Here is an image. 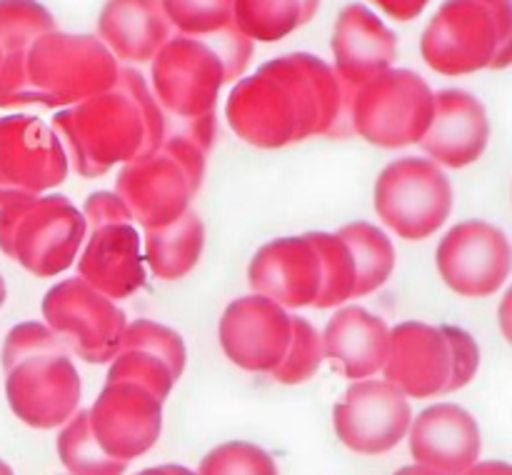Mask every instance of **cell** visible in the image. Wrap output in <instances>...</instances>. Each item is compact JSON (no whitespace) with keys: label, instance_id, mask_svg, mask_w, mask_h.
<instances>
[{"label":"cell","instance_id":"17","mask_svg":"<svg viewBox=\"0 0 512 475\" xmlns=\"http://www.w3.org/2000/svg\"><path fill=\"white\" fill-rule=\"evenodd\" d=\"M253 293L285 310L315 308L323 293V260L310 233L283 235L260 245L248 265Z\"/></svg>","mask_w":512,"mask_h":475},{"label":"cell","instance_id":"31","mask_svg":"<svg viewBox=\"0 0 512 475\" xmlns=\"http://www.w3.org/2000/svg\"><path fill=\"white\" fill-rule=\"evenodd\" d=\"M325 360L323 335L315 330L303 315H293V325H290V345L285 358L280 360L278 368L273 370V380L283 385H300L308 383L315 373L320 370Z\"/></svg>","mask_w":512,"mask_h":475},{"label":"cell","instance_id":"37","mask_svg":"<svg viewBox=\"0 0 512 475\" xmlns=\"http://www.w3.org/2000/svg\"><path fill=\"white\" fill-rule=\"evenodd\" d=\"M80 213L88 223V230L110 223H135L128 203L115 190H95V193H90Z\"/></svg>","mask_w":512,"mask_h":475},{"label":"cell","instance_id":"2","mask_svg":"<svg viewBox=\"0 0 512 475\" xmlns=\"http://www.w3.org/2000/svg\"><path fill=\"white\" fill-rule=\"evenodd\" d=\"M53 130L63 140L70 168L83 178H100L115 165L123 168L153 153L168 135V118L148 78L133 65H123L113 88L58 110Z\"/></svg>","mask_w":512,"mask_h":475},{"label":"cell","instance_id":"22","mask_svg":"<svg viewBox=\"0 0 512 475\" xmlns=\"http://www.w3.org/2000/svg\"><path fill=\"white\" fill-rule=\"evenodd\" d=\"M75 265H78V278H83L115 303L143 290L145 278H148L143 240L135 223H110L90 228Z\"/></svg>","mask_w":512,"mask_h":475},{"label":"cell","instance_id":"33","mask_svg":"<svg viewBox=\"0 0 512 475\" xmlns=\"http://www.w3.org/2000/svg\"><path fill=\"white\" fill-rule=\"evenodd\" d=\"M120 350H148L163 358L170 365L175 378L185 373V363H188V348H185L183 335L175 328L165 323H155V320L138 318L125 328L123 340H120Z\"/></svg>","mask_w":512,"mask_h":475},{"label":"cell","instance_id":"26","mask_svg":"<svg viewBox=\"0 0 512 475\" xmlns=\"http://www.w3.org/2000/svg\"><path fill=\"white\" fill-rule=\"evenodd\" d=\"M323 0H235L233 25L253 43H278L318 15Z\"/></svg>","mask_w":512,"mask_h":475},{"label":"cell","instance_id":"11","mask_svg":"<svg viewBox=\"0 0 512 475\" xmlns=\"http://www.w3.org/2000/svg\"><path fill=\"white\" fill-rule=\"evenodd\" d=\"M40 310L45 325L85 363H110L128 328L125 310L78 275L58 280Z\"/></svg>","mask_w":512,"mask_h":475},{"label":"cell","instance_id":"43","mask_svg":"<svg viewBox=\"0 0 512 475\" xmlns=\"http://www.w3.org/2000/svg\"><path fill=\"white\" fill-rule=\"evenodd\" d=\"M5 298H8V285H5V280H3V275H0V308H3V303H5Z\"/></svg>","mask_w":512,"mask_h":475},{"label":"cell","instance_id":"1","mask_svg":"<svg viewBox=\"0 0 512 475\" xmlns=\"http://www.w3.org/2000/svg\"><path fill=\"white\" fill-rule=\"evenodd\" d=\"M350 90L333 65L313 53H285L243 75L225 103V118L240 140L260 150L330 135L348 118Z\"/></svg>","mask_w":512,"mask_h":475},{"label":"cell","instance_id":"38","mask_svg":"<svg viewBox=\"0 0 512 475\" xmlns=\"http://www.w3.org/2000/svg\"><path fill=\"white\" fill-rule=\"evenodd\" d=\"M370 3H375V8L383 10L388 18L408 23V20H415L428 8L430 0H370Z\"/></svg>","mask_w":512,"mask_h":475},{"label":"cell","instance_id":"40","mask_svg":"<svg viewBox=\"0 0 512 475\" xmlns=\"http://www.w3.org/2000/svg\"><path fill=\"white\" fill-rule=\"evenodd\" d=\"M463 475H512V463H505V460H478Z\"/></svg>","mask_w":512,"mask_h":475},{"label":"cell","instance_id":"28","mask_svg":"<svg viewBox=\"0 0 512 475\" xmlns=\"http://www.w3.org/2000/svg\"><path fill=\"white\" fill-rule=\"evenodd\" d=\"M58 455L68 475H125L130 463L115 460L105 453L90 430L88 410H78L60 428Z\"/></svg>","mask_w":512,"mask_h":475},{"label":"cell","instance_id":"14","mask_svg":"<svg viewBox=\"0 0 512 475\" xmlns=\"http://www.w3.org/2000/svg\"><path fill=\"white\" fill-rule=\"evenodd\" d=\"M413 423L410 398L385 378L353 380L333 408L335 435L360 455L390 453L408 438Z\"/></svg>","mask_w":512,"mask_h":475},{"label":"cell","instance_id":"12","mask_svg":"<svg viewBox=\"0 0 512 475\" xmlns=\"http://www.w3.org/2000/svg\"><path fill=\"white\" fill-rule=\"evenodd\" d=\"M68 173V153L53 125L35 115L0 118V205L50 193Z\"/></svg>","mask_w":512,"mask_h":475},{"label":"cell","instance_id":"29","mask_svg":"<svg viewBox=\"0 0 512 475\" xmlns=\"http://www.w3.org/2000/svg\"><path fill=\"white\" fill-rule=\"evenodd\" d=\"M310 238L318 245L320 260H323V293H320L315 308H340L350 298H355V288H358V270H355L353 253L338 233L315 230V233H310Z\"/></svg>","mask_w":512,"mask_h":475},{"label":"cell","instance_id":"3","mask_svg":"<svg viewBox=\"0 0 512 475\" xmlns=\"http://www.w3.org/2000/svg\"><path fill=\"white\" fill-rule=\"evenodd\" d=\"M120 68L98 35L50 30L20 53L3 55L0 108H73L113 88Z\"/></svg>","mask_w":512,"mask_h":475},{"label":"cell","instance_id":"41","mask_svg":"<svg viewBox=\"0 0 512 475\" xmlns=\"http://www.w3.org/2000/svg\"><path fill=\"white\" fill-rule=\"evenodd\" d=\"M135 475H198V473L190 468H185V465L168 463V465H153V468H145Z\"/></svg>","mask_w":512,"mask_h":475},{"label":"cell","instance_id":"8","mask_svg":"<svg viewBox=\"0 0 512 475\" xmlns=\"http://www.w3.org/2000/svg\"><path fill=\"white\" fill-rule=\"evenodd\" d=\"M88 235L80 208L65 195H35L0 205V250L38 278H55L78 260Z\"/></svg>","mask_w":512,"mask_h":475},{"label":"cell","instance_id":"24","mask_svg":"<svg viewBox=\"0 0 512 475\" xmlns=\"http://www.w3.org/2000/svg\"><path fill=\"white\" fill-rule=\"evenodd\" d=\"M320 335L325 358L340 363L348 380L375 378L383 370L390 325L363 305H340Z\"/></svg>","mask_w":512,"mask_h":475},{"label":"cell","instance_id":"4","mask_svg":"<svg viewBox=\"0 0 512 475\" xmlns=\"http://www.w3.org/2000/svg\"><path fill=\"white\" fill-rule=\"evenodd\" d=\"M218 135V118L168 120V135L153 153L123 165L115 193L128 203L143 230L165 228L183 218L203 188L205 163Z\"/></svg>","mask_w":512,"mask_h":475},{"label":"cell","instance_id":"39","mask_svg":"<svg viewBox=\"0 0 512 475\" xmlns=\"http://www.w3.org/2000/svg\"><path fill=\"white\" fill-rule=\"evenodd\" d=\"M498 325H500V333H503V338L508 340L510 348H512V283L508 285V290H505L503 298H500Z\"/></svg>","mask_w":512,"mask_h":475},{"label":"cell","instance_id":"45","mask_svg":"<svg viewBox=\"0 0 512 475\" xmlns=\"http://www.w3.org/2000/svg\"><path fill=\"white\" fill-rule=\"evenodd\" d=\"M0 68H3V50H0Z\"/></svg>","mask_w":512,"mask_h":475},{"label":"cell","instance_id":"9","mask_svg":"<svg viewBox=\"0 0 512 475\" xmlns=\"http://www.w3.org/2000/svg\"><path fill=\"white\" fill-rule=\"evenodd\" d=\"M435 113V90L410 68H390L350 90L348 123L370 145H420Z\"/></svg>","mask_w":512,"mask_h":475},{"label":"cell","instance_id":"15","mask_svg":"<svg viewBox=\"0 0 512 475\" xmlns=\"http://www.w3.org/2000/svg\"><path fill=\"white\" fill-rule=\"evenodd\" d=\"M163 403L165 400L133 380H105L100 395L88 408L90 430L110 458L130 463L158 443Z\"/></svg>","mask_w":512,"mask_h":475},{"label":"cell","instance_id":"44","mask_svg":"<svg viewBox=\"0 0 512 475\" xmlns=\"http://www.w3.org/2000/svg\"><path fill=\"white\" fill-rule=\"evenodd\" d=\"M0 475H15V473H13V468H10V465L5 463L3 458H0Z\"/></svg>","mask_w":512,"mask_h":475},{"label":"cell","instance_id":"32","mask_svg":"<svg viewBox=\"0 0 512 475\" xmlns=\"http://www.w3.org/2000/svg\"><path fill=\"white\" fill-rule=\"evenodd\" d=\"M235 0H163L175 33L210 38L233 28Z\"/></svg>","mask_w":512,"mask_h":475},{"label":"cell","instance_id":"35","mask_svg":"<svg viewBox=\"0 0 512 475\" xmlns=\"http://www.w3.org/2000/svg\"><path fill=\"white\" fill-rule=\"evenodd\" d=\"M105 380H133V383L145 385L160 400H168L175 383H178L170 365L148 350H118L108 363V378Z\"/></svg>","mask_w":512,"mask_h":475},{"label":"cell","instance_id":"6","mask_svg":"<svg viewBox=\"0 0 512 475\" xmlns=\"http://www.w3.org/2000/svg\"><path fill=\"white\" fill-rule=\"evenodd\" d=\"M255 43L228 28L210 38L173 33L150 60L148 85L168 120H198L215 113L220 90L238 83Z\"/></svg>","mask_w":512,"mask_h":475},{"label":"cell","instance_id":"21","mask_svg":"<svg viewBox=\"0 0 512 475\" xmlns=\"http://www.w3.org/2000/svg\"><path fill=\"white\" fill-rule=\"evenodd\" d=\"M398 48L395 30L368 5L350 3L335 18L330 35L333 68L348 90L395 68Z\"/></svg>","mask_w":512,"mask_h":475},{"label":"cell","instance_id":"19","mask_svg":"<svg viewBox=\"0 0 512 475\" xmlns=\"http://www.w3.org/2000/svg\"><path fill=\"white\" fill-rule=\"evenodd\" d=\"M490 145V115L478 95L463 88H443L435 93V113L425 138L420 140L425 158L440 168H468L478 163Z\"/></svg>","mask_w":512,"mask_h":475},{"label":"cell","instance_id":"5","mask_svg":"<svg viewBox=\"0 0 512 475\" xmlns=\"http://www.w3.org/2000/svg\"><path fill=\"white\" fill-rule=\"evenodd\" d=\"M5 398L20 423L63 428L80 410L83 380L63 340L45 323L13 325L3 343Z\"/></svg>","mask_w":512,"mask_h":475},{"label":"cell","instance_id":"42","mask_svg":"<svg viewBox=\"0 0 512 475\" xmlns=\"http://www.w3.org/2000/svg\"><path fill=\"white\" fill-rule=\"evenodd\" d=\"M393 475H443V473H438V470H430V468H425V465H418V463H413V465H405V468L395 470Z\"/></svg>","mask_w":512,"mask_h":475},{"label":"cell","instance_id":"13","mask_svg":"<svg viewBox=\"0 0 512 475\" xmlns=\"http://www.w3.org/2000/svg\"><path fill=\"white\" fill-rule=\"evenodd\" d=\"M435 265L443 283L463 298H488L512 273V243L488 220H463L440 238Z\"/></svg>","mask_w":512,"mask_h":475},{"label":"cell","instance_id":"46","mask_svg":"<svg viewBox=\"0 0 512 475\" xmlns=\"http://www.w3.org/2000/svg\"><path fill=\"white\" fill-rule=\"evenodd\" d=\"M485 3H495V0H485Z\"/></svg>","mask_w":512,"mask_h":475},{"label":"cell","instance_id":"7","mask_svg":"<svg viewBox=\"0 0 512 475\" xmlns=\"http://www.w3.org/2000/svg\"><path fill=\"white\" fill-rule=\"evenodd\" d=\"M420 55L448 78L512 65V0H445L420 35Z\"/></svg>","mask_w":512,"mask_h":475},{"label":"cell","instance_id":"18","mask_svg":"<svg viewBox=\"0 0 512 475\" xmlns=\"http://www.w3.org/2000/svg\"><path fill=\"white\" fill-rule=\"evenodd\" d=\"M383 378L408 398L425 400L448 393L450 345L440 325L405 320L390 328Z\"/></svg>","mask_w":512,"mask_h":475},{"label":"cell","instance_id":"25","mask_svg":"<svg viewBox=\"0 0 512 475\" xmlns=\"http://www.w3.org/2000/svg\"><path fill=\"white\" fill-rule=\"evenodd\" d=\"M205 250V223L193 208L165 228L145 230L143 258L158 280L185 278L193 273Z\"/></svg>","mask_w":512,"mask_h":475},{"label":"cell","instance_id":"16","mask_svg":"<svg viewBox=\"0 0 512 475\" xmlns=\"http://www.w3.org/2000/svg\"><path fill=\"white\" fill-rule=\"evenodd\" d=\"M293 315L265 295L250 293L225 308L218 340L225 358L248 373H273L290 345Z\"/></svg>","mask_w":512,"mask_h":475},{"label":"cell","instance_id":"30","mask_svg":"<svg viewBox=\"0 0 512 475\" xmlns=\"http://www.w3.org/2000/svg\"><path fill=\"white\" fill-rule=\"evenodd\" d=\"M58 30L55 15L40 0H0V50L20 53L35 38Z\"/></svg>","mask_w":512,"mask_h":475},{"label":"cell","instance_id":"36","mask_svg":"<svg viewBox=\"0 0 512 475\" xmlns=\"http://www.w3.org/2000/svg\"><path fill=\"white\" fill-rule=\"evenodd\" d=\"M450 345V383L448 393L463 390L480 370V345L470 330L460 325H440Z\"/></svg>","mask_w":512,"mask_h":475},{"label":"cell","instance_id":"20","mask_svg":"<svg viewBox=\"0 0 512 475\" xmlns=\"http://www.w3.org/2000/svg\"><path fill=\"white\" fill-rule=\"evenodd\" d=\"M408 443L415 463L443 475H463L483 453L480 423L458 403H435L420 410L410 423Z\"/></svg>","mask_w":512,"mask_h":475},{"label":"cell","instance_id":"10","mask_svg":"<svg viewBox=\"0 0 512 475\" xmlns=\"http://www.w3.org/2000/svg\"><path fill=\"white\" fill-rule=\"evenodd\" d=\"M453 203V183L445 168L420 155L393 160L375 180V213L403 240H428L438 233L448 223Z\"/></svg>","mask_w":512,"mask_h":475},{"label":"cell","instance_id":"23","mask_svg":"<svg viewBox=\"0 0 512 475\" xmlns=\"http://www.w3.org/2000/svg\"><path fill=\"white\" fill-rule=\"evenodd\" d=\"M95 35L118 63L143 65L173 38V25L163 0H105Z\"/></svg>","mask_w":512,"mask_h":475},{"label":"cell","instance_id":"27","mask_svg":"<svg viewBox=\"0 0 512 475\" xmlns=\"http://www.w3.org/2000/svg\"><path fill=\"white\" fill-rule=\"evenodd\" d=\"M335 233L348 243L350 253H353L355 270H358L355 298H365V295L383 288L395 270V245L390 235L378 225L365 223V220L343 225Z\"/></svg>","mask_w":512,"mask_h":475},{"label":"cell","instance_id":"34","mask_svg":"<svg viewBox=\"0 0 512 475\" xmlns=\"http://www.w3.org/2000/svg\"><path fill=\"white\" fill-rule=\"evenodd\" d=\"M198 475H280L273 455L248 440H228L200 460Z\"/></svg>","mask_w":512,"mask_h":475}]
</instances>
